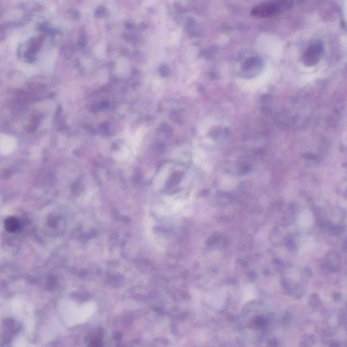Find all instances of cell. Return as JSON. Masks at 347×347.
Segmentation results:
<instances>
[{
    "mask_svg": "<svg viewBox=\"0 0 347 347\" xmlns=\"http://www.w3.org/2000/svg\"><path fill=\"white\" fill-rule=\"evenodd\" d=\"M261 64V61L258 58L253 57V58L248 59L243 64V73L248 75H254V73H258L260 71Z\"/></svg>",
    "mask_w": 347,
    "mask_h": 347,
    "instance_id": "obj_3",
    "label": "cell"
},
{
    "mask_svg": "<svg viewBox=\"0 0 347 347\" xmlns=\"http://www.w3.org/2000/svg\"><path fill=\"white\" fill-rule=\"evenodd\" d=\"M4 227L7 231L15 233L21 229V222L15 217H8L4 221Z\"/></svg>",
    "mask_w": 347,
    "mask_h": 347,
    "instance_id": "obj_4",
    "label": "cell"
},
{
    "mask_svg": "<svg viewBox=\"0 0 347 347\" xmlns=\"http://www.w3.org/2000/svg\"><path fill=\"white\" fill-rule=\"evenodd\" d=\"M323 53V45L320 42L315 43L307 48L303 56V61L307 66H314L319 62Z\"/></svg>",
    "mask_w": 347,
    "mask_h": 347,
    "instance_id": "obj_2",
    "label": "cell"
},
{
    "mask_svg": "<svg viewBox=\"0 0 347 347\" xmlns=\"http://www.w3.org/2000/svg\"><path fill=\"white\" fill-rule=\"evenodd\" d=\"M293 5V0H279L276 2L259 5L253 9L252 14L255 17H269L290 10Z\"/></svg>",
    "mask_w": 347,
    "mask_h": 347,
    "instance_id": "obj_1",
    "label": "cell"
}]
</instances>
